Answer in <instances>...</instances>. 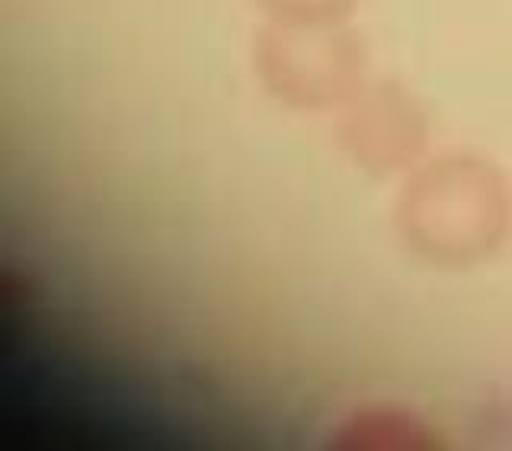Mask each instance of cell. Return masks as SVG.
Instances as JSON below:
<instances>
[{"mask_svg":"<svg viewBox=\"0 0 512 451\" xmlns=\"http://www.w3.org/2000/svg\"><path fill=\"white\" fill-rule=\"evenodd\" d=\"M356 45L324 32H285L263 48L266 74L285 93L327 96L356 74Z\"/></svg>","mask_w":512,"mask_h":451,"instance_id":"1","label":"cell"},{"mask_svg":"<svg viewBox=\"0 0 512 451\" xmlns=\"http://www.w3.org/2000/svg\"><path fill=\"white\" fill-rule=\"evenodd\" d=\"M269 4H276L279 10H292V13H330L336 7H346L349 0H269Z\"/></svg>","mask_w":512,"mask_h":451,"instance_id":"2","label":"cell"}]
</instances>
